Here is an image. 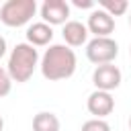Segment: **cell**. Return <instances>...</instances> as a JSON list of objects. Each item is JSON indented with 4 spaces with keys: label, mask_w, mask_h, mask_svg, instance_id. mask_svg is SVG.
I'll list each match as a JSON object with an SVG mask.
<instances>
[{
    "label": "cell",
    "mask_w": 131,
    "mask_h": 131,
    "mask_svg": "<svg viewBox=\"0 0 131 131\" xmlns=\"http://www.w3.org/2000/svg\"><path fill=\"white\" fill-rule=\"evenodd\" d=\"M76 66H78V59H76L74 49L61 43L49 45V49H45L41 63H39L43 78L49 82H57V80H66L74 76Z\"/></svg>",
    "instance_id": "obj_1"
},
{
    "label": "cell",
    "mask_w": 131,
    "mask_h": 131,
    "mask_svg": "<svg viewBox=\"0 0 131 131\" xmlns=\"http://www.w3.org/2000/svg\"><path fill=\"white\" fill-rule=\"evenodd\" d=\"M37 66H39V51L29 43H16L14 49L8 55L6 72H8L12 82H20L23 84V82L31 80V76L37 70Z\"/></svg>",
    "instance_id": "obj_2"
},
{
    "label": "cell",
    "mask_w": 131,
    "mask_h": 131,
    "mask_svg": "<svg viewBox=\"0 0 131 131\" xmlns=\"http://www.w3.org/2000/svg\"><path fill=\"white\" fill-rule=\"evenodd\" d=\"M37 12L35 0H6L0 6V20L6 27H23Z\"/></svg>",
    "instance_id": "obj_3"
},
{
    "label": "cell",
    "mask_w": 131,
    "mask_h": 131,
    "mask_svg": "<svg viewBox=\"0 0 131 131\" xmlns=\"http://www.w3.org/2000/svg\"><path fill=\"white\" fill-rule=\"evenodd\" d=\"M117 55H119V45L111 37H94L92 41L86 43V57L96 66L113 63Z\"/></svg>",
    "instance_id": "obj_4"
},
{
    "label": "cell",
    "mask_w": 131,
    "mask_h": 131,
    "mask_svg": "<svg viewBox=\"0 0 131 131\" xmlns=\"http://www.w3.org/2000/svg\"><path fill=\"white\" fill-rule=\"evenodd\" d=\"M121 70L115 63H104V66H96V70L92 72V82L96 86V90H104L111 92L115 88L121 86Z\"/></svg>",
    "instance_id": "obj_5"
},
{
    "label": "cell",
    "mask_w": 131,
    "mask_h": 131,
    "mask_svg": "<svg viewBox=\"0 0 131 131\" xmlns=\"http://www.w3.org/2000/svg\"><path fill=\"white\" fill-rule=\"evenodd\" d=\"M68 16H70V4L66 0H45L41 4V18L49 27L66 25Z\"/></svg>",
    "instance_id": "obj_6"
},
{
    "label": "cell",
    "mask_w": 131,
    "mask_h": 131,
    "mask_svg": "<svg viewBox=\"0 0 131 131\" xmlns=\"http://www.w3.org/2000/svg\"><path fill=\"white\" fill-rule=\"evenodd\" d=\"M86 106H88V113L94 115V119H104L106 115H111L115 111V98L111 92H104V90H94L88 100H86Z\"/></svg>",
    "instance_id": "obj_7"
},
{
    "label": "cell",
    "mask_w": 131,
    "mask_h": 131,
    "mask_svg": "<svg viewBox=\"0 0 131 131\" xmlns=\"http://www.w3.org/2000/svg\"><path fill=\"white\" fill-rule=\"evenodd\" d=\"M86 29L88 33H94V37H111V33L115 31V18L102 8H94L88 16Z\"/></svg>",
    "instance_id": "obj_8"
},
{
    "label": "cell",
    "mask_w": 131,
    "mask_h": 131,
    "mask_svg": "<svg viewBox=\"0 0 131 131\" xmlns=\"http://www.w3.org/2000/svg\"><path fill=\"white\" fill-rule=\"evenodd\" d=\"M61 35H63V41L68 47H80L88 41V29L80 20H68L63 25Z\"/></svg>",
    "instance_id": "obj_9"
},
{
    "label": "cell",
    "mask_w": 131,
    "mask_h": 131,
    "mask_svg": "<svg viewBox=\"0 0 131 131\" xmlns=\"http://www.w3.org/2000/svg\"><path fill=\"white\" fill-rule=\"evenodd\" d=\"M53 39V29L47 25V23H33L29 29H27V43L33 45V47H43V45H49Z\"/></svg>",
    "instance_id": "obj_10"
},
{
    "label": "cell",
    "mask_w": 131,
    "mask_h": 131,
    "mask_svg": "<svg viewBox=\"0 0 131 131\" xmlns=\"http://www.w3.org/2000/svg\"><path fill=\"white\" fill-rule=\"evenodd\" d=\"M33 131H59V119L53 113L41 111L33 117Z\"/></svg>",
    "instance_id": "obj_11"
},
{
    "label": "cell",
    "mask_w": 131,
    "mask_h": 131,
    "mask_svg": "<svg viewBox=\"0 0 131 131\" xmlns=\"http://www.w3.org/2000/svg\"><path fill=\"white\" fill-rule=\"evenodd\" d=\"M98 8H102L104 12H108L115 18V16H121L127 12L129 2L127 0H98Z\"/></svg>",
    "instance_id": "obj_12"
},
{
    "label": "cell",
    "mask_w": 131,
    "mask_h": 131,
    "mask_svg": "<svg viewBox=\"0 0 131 131\" xmlns=\"http://www.w3.org/2000/svg\"><path fill=\"white\" fill-rule=\"evenodd\" d=\"M82 131H111V125L104 119H88L82 125Z\"/></svg>",
    "instance_id": "obj_13"
},
{
    "label": "cell",
    "mask_w": 131,
    "mask_h": 131,
    "mask_svg": "<svg viewBox=\"0 0 131 131\" xmlns=\"http://www.w3.org/2000/svg\"><path fill=\"white\" fill-rule=\"evenodd\" d=\"M10 88H12V80H10L8 72L4 68H0V98H4L6 94H10Z\"/></svg>",
    "instance_id": "obj_14"
},
{
    "label": "cell",
    "mask_w": 131,
    "mask_h": 131,
    "mask_svg": "<svg viewBox=\"0 0 131 131\" xmlns=\"http://www.w3.org/2000/svg\"><path fill=\"white\" fill-rule=\"evenodd\" d=\"M74 2V6H78V8H92L94 6V0H72Z\"/></svg>",
    "instance_id": "obj_15"
},
{
    "label": "cell",
    "mask_w": 131,
    "mask_h": 131,
    "mask_svg": "<svg viewBox=\"0 0 131 131\" xmlns=\"http://www.w3.org/2000/svg\"><path fill=\"white\" fill-rule=\"evenodd\" d=\"M4 53H6V39L0 35V57H4Z\"/></svg>",
    "instance_id": "obj_16"
},
{
    "label": "cell",
    "mask_w": 131,
    "mask_h": 131,
    "mask_svg": "<svg viewBox=\"0 0 131 131\" xmlns=\"http://www.w3.org/2000/svg\"><path fill=\"white\" fill-rule=\"evenodd\" d=\"M2 127H4V119L0 117V131H2Z\"/></svg>",
    "instance_id": "obj_17"
},
{
    "label": "cell",
    "mask_w": 131,
    "mask_h": 131,
    "mask_svg": "<svg viewBox=\"0 0 131 131\" xmlns=\"http://www.w3.org/2000/svg\"><path fill=\"white\" fill-rule=\"evenodd\" d=\"M129 129H131V117H129Z\"/></svg>",
    "instance_id": "obj_18"
},
{
    "label": "cell",
    "mask_w": 131,
    "mask_h": 131,
    "mask_svg": "<svg viewBox=\"0 0 131 131\" xmlns=\"http://www.w3.org/2000/svg\"><path fill=\"white\" fill-rule=\"evenodd\" d=\"M129 25H131V16H129Z\"/></svg>",
    "instance_id": "obj_19"
},
{
    "label": "cell",
    "mask_w": 131,
    "mask_h": 131,
    "mask_svg": "<svg viewBox=\"0 0 131 131\" xmlns=\"http://www.w3.org/2000/svg\"><path fill=\"white\" fill-rule=\"evenodd\" d=\"M129 53H131V47H129Z\"/></svg>",
    "instance_id": "obj_20"
}]
</instances>
